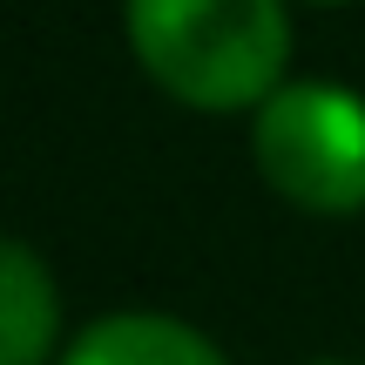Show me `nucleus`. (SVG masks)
<instances>
[{
  "mask_svg": "<svg viewBox=\"0 0 365 365\" xmlns=\"http://www.w3.org/2000/svg\"><path fill=\"white\" fill-rule=\"evenodd\" d=\"M135 61L190 108L271 102L284 75V0H129Z\"/></svg>",
  "mask_w": 365,
  "mask_h": 365,
  "instance_id": "obj_1",
  "label": "nucleus"
},
{
  "mask_svg": "<svg viewBox=\"0 0 365 365\" xmlns=\"http://www.w3.org/2000/svg\"><path fill=\"white\" fill-rule=\"evenodd\" d=\"M257 170L318 217L365 210V102L331 81H291L257 108Z\"/></svg>",
  "mask_w": 365,
  "mask_h": 365,
  "instance_id": "obj_2",
  "label": "nucleus"
},
{
  "mask_svg": "<svg viewBox=\"0 0 365 365\" xmlns=\"http://www.w3.org/2000/svg\"><path fill=\"white\" fill-rule=\"evenodd\" d=\"M61 365H223V352L203 331H190L182 318L115 312V318H95L61 352Z\"/></svg>",
  "mask_w": 365,
  "mask_h": 365,
  "instance_id": "obj_3",
  "label": "nucleus"
},
{
  "mask_svg": "<svg viewBox=\"0 0 365 365\" xmlns=\"http://www.w3.org/2000/svg\"><path fill=\"white\" fill-rule=\"evenodd\" d=\"M54 331H61V298L48 264L27 244L0 237V365H48Z\"/></svg>",
  "mask_w": 365,
  "mask_h": 365,
  "instance_id": "obj_4",
  "label": "nucleus"
},
{
  "mask_svg": "<svg viewBox=\"0 0 365 365\" xmlns=\"http://www.w3.org/2000/svg\"><path fill=\"white\" fill-rule=\"evenodd\" d=\"M318 365H345V359H318Z\"/></svg>",
  "mask_w": 365,
  "mask_h": 365,
  "instance_id": "obj_5",
  "label": "nucleus"
}]
</instances>
